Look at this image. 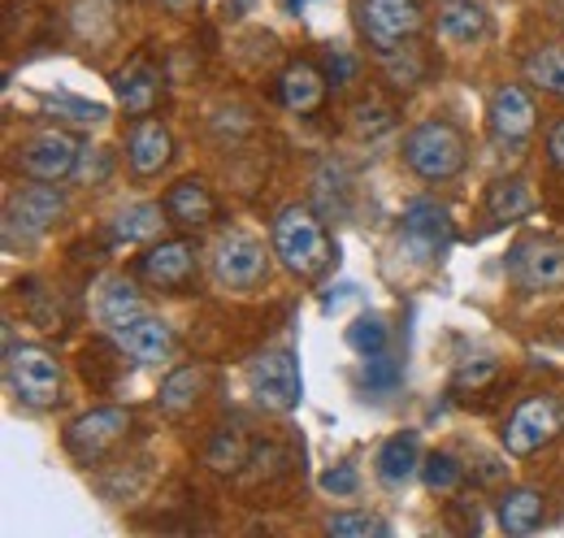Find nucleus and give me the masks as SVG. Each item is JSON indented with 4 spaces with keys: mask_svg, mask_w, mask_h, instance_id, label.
<instances>
[{
    "mask_svg": "<svg viewBox=\"0 0 564 538\" xmlns=\"http://www.w3.org/2000/svg\"><path fill=\"white\" fill-rule=\"evenodd\" d=\"M270 239H274V257L282 261L286 273L304 278V282H317L326 278L335 266V244L326 235V222L308 208V204H286L274 213V226H270Z\"/></svg>",
    "mask_w": 564,
    "mask_h": 538,
    "instance_id": "nucleus-1",
    "label": "nucleus"
},
{
    "mask_svg": "<svg viewBox=\"0 0 564 538\" xmlns=\"http://www.w3.org/2000/svg\"><path fill=\"white\" fill-rule=\"evenodd\" d=\"M404 161L425 183H447V179H456L465 170L469 143L452 122L425 118V122H417L413 131L404 134Z\"/></svg>",
    "mask_w": 564,
    "mask_h": 538,
    "instance_id": "nucleus-2",
    "label": "nucleus"
},
{
    "mask_svg": "<svg viewBox=\"0 0 564 538\" xmlns=\"http://www.w3.org/2000/svg\"><path fill=\"white\" fill-rule=\"evenodd\" d=\"M4 378L18 404L26 408H53L62 400V361L44 343H9Z\"/></svg>",
    "mask_w": 564,
    "mask_h": 538,
    "instance_id": "nucleus-3",
    "label": "nucleus"
},
{
    "mask_svg": "<svg viewBox=\"0 0 564 538\" xmlns=\"http://www.w3.org/2000/svg\"><path fill=\"white\" fill-rule=\"evenodd\" d=\"M131 408H113V404H105V408H87V412H78L70 426H66V452H70L78 465H100L127 434H131Z\"/></svg>",
    "mask_w": 564,
    "mask_h": 538,
    "instance_id": "nucleus-4",
    "label": "nucleus"
},
{
    "mask_svg": "<svg viewBox=\"0 0 564 538\" xmlns=\"http://www.w3.org/2000/svg\"><path fill=\"white\" fill-rule=\"evenodd\" d=\"M248 391L257 408L265 412H291L300 408L304 378H300V356L291 347H270L248 365Z\"/></svg>",
    "mask_w": 564,
    "mask_h": 538,
    "instance_id": "nucleus-5",
    "label": "nucleus"
},
{
    "mask_svg": "<svg viewBox=\"0 0 564 538\" xmlns=\"http://www.w3.org/2000/svg\"><path fill=\"white\" fill-rule=\"evenodd\" d=\"M213 278L226 287V291H257L265 278H270V257H265V244L252 239L248 230L230 226L217 235L213 244Z\"/></svg>",
    "mask_w": 564,
    "mask_h": 538,
    "instance_id": "nucleus-6",
    "label": "nucleus"
},
{
    "mask_svg": "<svg viewBox=\"0 0 564 538\" xmlns=\"http://www.w3.org/2000/svg\"><path fill=\"white\" fill-rule=\"evenodd\" d=\"M83 143L66 131H35L13 148V165L35 183H62L78 170Z\"/></svg>",
    "mask_w": 564,
    "mask_h": 538,
    "instance_id": "nucleus-7",
    "label": "nucleus"
},
{
    "mask_svg": "<svg viewBox=\"0 0 564 538\" xmlns=\"http://www.w3.org/2000/svg\"><path fill=\"white\" fill-rule=\"evenodd\" d=\"M564 430V412L552 396H530L512 408L508 426H503V452L508 456H534L543 452L556 434Z\"/></svg>",
    "mask_w": 564,
    "mask_h": 538,
    "instance_id": "nucleus-8",
    "label": "nucleus"
},
{
    "mask_svg": "<svg viewBox=\"0 0 564 538\" xmlns=\"http://www.w3.org/2000/svg\"><path fill=\"white\" fill-rule=\"evenodd\" d=\"M422 26V0H360V31L378 53H395Z\"/></svg>",
    "mask_w": 564,
    "mask_h": 538,
    "instance_id": "nucleus-9",
    "label": "nucleus"
},
{
    "mask_svg": "<svg viewBox=\"0 0 564 538\" xmlns=\"http://www.w3.org/2000/svg\"><path fill=\"white\" fill-rule=\"evenodd\" d=\"M62 208H66V196L57 192V183H35L31 179V187L13 192L4 204V239H13L18 230H22V239L48 235V226H57Z\"/></svg>",
    "mask_w": 564,
    "mask_h": 538,
    "instance_id": "nucleus-10",
    "label": "nucleus"
},
{
    "mask_svg": "<svg viewBox=\"0 0 564 538\" xmlns=\"http://www.w3.org/2000/svg\"><path fill=\"white\" fill-rule=\"evenodd\" d=\"M200 252L192 239H161L135 261V273L152 291H187V282L196 278Z\"/></svg>",
    "mask_w": 564,
    "mask_h": 538,
    "instance_id": "nucleus-11",
    "label": "nucleus"
},
{
    "mask_svg": "<svg viewBox=\"0 0 564 538\" xmlns=\"http://www.w3.org/2000/svg\"><path fill=\"white\" fill-rule=\"evenodd\" d=\"M400 244L409 252V261L430 266L443 257V248L452 244V217L447 208H438L434 201H417L404 208V230H400Z\"/></svg>",
    "mask_w": 564,
    "mask_h": 538,
    "instance_id": "nucleus-12",
    "label": "nucleus"
},
{
    "mask_svg": "<svg viewBox=\"0 0 564 538\" xmlns=\"http://www.w3.org/2000/svg\"><path fill=\"white\" fill-rule=\"evenodd\" d=\"M508 278L521 291H552L564 282V248L547 239H521L508 252Z\"/></svg>",
    "mask_w": 564,
    "mask_h": 538,
    "instance_id": "nucleus-13",
    "label": "nucleus"
},
{
    "mask_svg": "<svg viewBox=\"0 0 564 538\" xmlns=\"http://www.w3.org/2000/svg\"><path fill=\"white\" fill-rule=\"evenodd\" d=\"M170 157H174V139L165 131V122L152 118V114L140 118L131 127V139H127V165H131V174L135 179H156L170 165Z\"/></svg>",
    "mask_w": 564,
    "mask_h": 538,
    "instance_id": "nucleus-14",
    "label": "nucleus"
},
{
    "mask_svg": "<svg viewBox=\"0 0 564 538\" xmlns=\"http://www.w3.org/2000/svg\"><path fill=\"white\" fill-rule=\"evenodd\" d=\"M113 338L127 352V361H135V365H165L174 356V331H170V322L148 318V313L135 318V322H127L122 331H113Z\"/></svg>",
    "mask_w": 564,
    "mask_h": 538,
    "instance_id": "nucleus-15",
    "label": "nucleus"
},
{
    "mask_svg": "<svg viewBox=\"0 0 564 538\" xmlns=\"http://www.w3.org/2000/svg\"><path fill=\"white\" fill-rule=\"evenodd\" d=\"M487 122H491L495 139H503V143H517V139H525V134H534V127H539V114H534V100H530L521 87L503 83V87H499V92L491 96Z\"/></svg>",
    "mask_w": 564,
    "mask_h": 538,
    "instance_id": "nucleus-16",
    "label": "nucleus"
},
{
    "mask_svg": "<svg viewBox=\"0 0 564 538\" xmlns=\"http://www.w3.org/2000/svg\"><path fill=\"white\" fill-rule=\"evenodd\" d=\"M161 208H165V217H170L174 226L200 230V226H209L213 217H217V196L209 192L205 179H178V183H170Z\"/></svg>",
    "mask_w": 564,
    "mask_h": 538,
    "instance_id": "nucleus-17",
    "label": "nucleus"
},
{
    "mask_svg": "<svg viewBox=\"0 0 564 538\" xmlns=\"http://www.w3.org/2000/svg\"><path fill=\"white\" fill-rule=\"evenodd\" d=\"M543 517H547V495L534 491V486H512L495 504V521H499V530L508 538L534 535L543 526Z\"/></svg>",
    "mask_w": 564,
    "mask_h": 538,
    "instance_id": "nucleus-18",
    "label": "nucleus"
},
{
    "mask_svg": "<svg viewBox=\"0 0 564 538\" xmlns=\"http://www.w3.org/2000/svg\"><path fill=\"white\" fill-rule=\"evenodd\" d=\"M205 391H209V369L205 365H178V369H170L161 378L156 408L165 417H183V412H192L196 404L205 400Z\"/></svg>",
    "mask_w": 564,
    "mask_h": 538,
    "instance_id": "nucleus-19",
    "label": "nucleus"
},
{
    "mask_svg": "<svg viewBox=\"0 0 564 538\" xmlns=\"http://www.w3.org/2000/svg\"><path fill=\"white\" fill-rule=\"evenodd\" d=\"M326 74L313 66V62H291L279 78V100L291 114H317L322 100H326Z\"/></svg>",
    "mask_w": 564,
    "mask_h": 538,
    "instance_id": "nucleus-20",
    "label": "nucleus"
},
{
    "mask_svg": "<svg viewBox=\"0 0 564 538\" xmlns=\"http://www.w3.org/2000/svg\"><path fill=\"white\" fill-rule=\"evenodd\" d=\"M143 318V300L140 291H135V282L131 278H105L100 287H96V322L105 326V331H122L127 322H135Z\"/></svg>",
    "mask_w": 564,
    "mask_h": 538,
    "instance_id": "nucleus-21",
    "label": "nucleus"
},
{
    "mask_svg": "<svg viewBox=\"0 0 564 538\" xmlns=\"http://www.w3.org/2000/svg\"><path fill=\"white\" fill-rule=\"evenodd\" d=\"M113 92H118V105L131 114V118H148L161 100V74L148 66V62H131L113 78Z\"/></svg>",
    "mask_w": 564,
    "mask_h": 538,
    "instance_id": "nucleus-22",
    "label": "nucleus"
},
{
    "mask_svg": "<svg viewBox=\"0 0 564 538\" xmlns=\"http://www.w3.org/2000/svg\"><path fill=\"white\" fill-rule=\"evenodd\" d=\"M373 470H378V477H382L387 486H404L413 473L422 470V448H417V434H413V430L391 434V439L378 448Z\"/></svg>",
    "mask_w": 564,
    "mask_h": 538,
    "instance_id": "nucleus-23",
    "label": "nucleus"
},
{
    "mask_svg": "<svg viewBox=\"0 0 564 538\" xmlns=\"http://www.w3.org/2000/svg\"><path fill=\"white\" fill-rule=\"evenodd\" d=\"M248 456H252V439H248V430L243 426H217L209 434V448H205V465L213 473H239L248 465Z\"/></svg>",
    "mask_w": 564,
    "mask_h": 538,
    "instance_id": "nucleus-24",
    "label": "nucleus"
},
{
    "mask_svg": "<svg viewBox=\"0 0 564 538\" xmlns=\"http://www.w3.org/2000/svg\"><path fill=\"white\" fill-rule=\"evenodd\" d=\"M487 213H491V222H499V226H512V222L530 217L534 213L530 183L525 179H495L491 187H487Z\"/></svg>",
    "mask_w": 564,
    "mask_h": 538,
    "instance_id": "nucleus-25",
    "label": "nucleus"
},
{
    "mask_svg": "<svg viewBox=\"0 0 564 538\" xmlns=\"http://www.w3.org/2000/svg\"><path fill=\"white\" fill-rule=\"evenodd\" d=\"M438 35L447 40V44H478L482 35H487V13L474 4V0H456V4H447L443 13H438Z\"/></svg>",
    "mask_w": 564,
    "mask_h": 538,
    "instance_id": "nucleus-26",
    "label": "nucleus"
},
{
    "mask_svg": "<svg viewBox=\"0 0 564 538\" xmlns=\"http://www.w3.org/2000/svg\"><path fill=\"white\" fill-rule=\"evenodd\" d=\"M161 217H165V208H156V204H127L118 217H113V239L118 244H143V239H152L156 230H161Z\"/></svg>",
    "mask_w": 564,
    "mask_h": 538,
    "instance_id": "nucleus-27",
    "label": "nucleus"
},
{
    "mask_svg": "<svg viewBox=\"0 0 564 538\" xmlns=\"http://www.w3.org/2000/svg\"><path fill=\"white\" fill-rule=\"evenodd\" d=\"M525 78L564 100V44H547L525 57Z\"/></svg>",
    "mask_w": 564,
    "mask_h": 538,
    "instance_id": "nucleus-28",
    "label": "nucleus"
},
{
    "mask_svg": "<svg viewBox=\"0 0 564 538\" xmlns=\"http://www.w3.org/2000/svg\"><path fill=\"white\" fill-rule=\"evenodd\" d=\"M326 535L330 538H391V526L373 513H335L326 517Z\"/></svg>",
    "mask_w": 564,
    "mask_h": 538,
    "instance_id": "nucleus-29",
    "label": "nucleus"
},
{
    "mask_svg": "<svg viewBox=\"0 0 564 538\" xmlns=\"http://www.w3.org/2000/svg\"><path fill=\"white\" fill-rule=\"evenodd\" d=\"M422 482L434 495H452V491L465 482V465H460L452 452H430L422 461Z\"/></svg>",
    "mask_w": 564,
    "mask_h": 538,
    "instance_id": "nucleus-30",
    "label": "nucleus"
},
{
    "mask_svg": "<svg viewBox=\"0 0 564 538\" xmlns=\"http://www.w3.org/2000/svg\"><path fill=\"white\" fill-rule=\"evenodd\" d=\"M348 118H352V131L360 134V139H378V134H387L395 127V109H387V105H378V100L356 105Z\"/></svg>",
    "mask_w": 564,
    "mask_h": 538,
    "instance_id": "nucleus-31",
    "label": "nucleus"
},
{
    "mask_svg": "<svg viewBox=\"0 0 564 538\" xmlns=\"http://www.w3.org/2000/svg\"><path fill=\"white\" fill-rule=\"evenodd\" d=\"M348 347L360 356H378L387 352V322L382 318H356L348 326Z\"/></svg>",
    "mask_w": 564,
    "mask_h": 538,
    "instance_id": "nucleus-32",
    "label": "nucleus"
},
{
    "mask_svg": "<svg viewBox=\"0 0 564 538\" xmlns=\"http://www.w3.org/2000/svg\"><path fill=\"white\" fill-rule=\"evenodd\" d=\"M395 383H400V365H395L387 352L365 356V387H369V391H391Z\"/></svg>",
    "mask_w": 564,
    "mask_h": 538,
    "instance_id": "nucleus-33",
    "label": "nucleus"
},
{
    "mask_svg": "<svg viewBox=\"0 0 564 538\" xmlns=\"http://www.w3.org/2000/svg\"><path fill=\"white\" fill-rule=\"evenodd\" d=\"M44 105L74 118V122H105V114H109L105 105H87V100H74V96H44Z\"/></svg>",
    "mask_w": 564,
    "mask_h": 538,
    "instance_id": "nucleus-34",
    "label": "nucleus"
},
{
    "mask_svg": "<svg viewBox=\"0 0 564 538\" xmlns=\"http://www.w3.org/2000/svg\"><path fill=\"white\" fill-rule=\"evenodd\" d=\"M109 165H113V161H109V152H105V148H91V143H87V148H83V157H78V170H74V174H78L83 183H105Z\"/></svg>",
    "mask_w": 564,
    "mask_h": 538,
    "instance_id": "nucleus-35",
    "label": "nucleus"
},
{
    "mask_svg": "<svg viewBox=\"0 0 564 538\" xmlns=\"http://www.w3.org/2000/svg\"><path fill=\"white\" fill-rule=\"evenodd\" d=\"M322 491H326V495L348 499V495H356V491H360V477H356L352 465H335V470L322 473Z\"/></svg>",
    "mask_w": 564,
    "mask_h": 538,
    "instance_id": "nucleus-36",
    "label": "nucleus"
},
{
    "mask_svg": "<svg viewBox=\"0 0 564 538\" xmlns=\"http://www.w3.org/2000/svg\"><path fill=\"white\" fill-rule=\"evenodd\" d=\"M487 378H495V361H469V365L456 374L460 387H478V383H487Z\"/></svg>",
    "mask_w": 564,
    "mask_h": 538,
    "instance_id": "nucleus-37",
    "label": "nucleus"
},
{
    "mask_svg": "<svg viewBox=\"0 0 564 538\" xmlns=\"http://www.w3.org/2000/svg\"><path fill=\"white\" fill-rule=\"evenodd\" d=\"M547 161H552V170L564 174V118L547 131Z\"/></svg>",
    "mask_w": 564,
    "mask_h": 538,
    "instance_id": "nucleus-38",
    "label": "nucleus"
},
{
    "mask_svg": "<svg viewBox=\"0 0 564 538\" xmlns=\"http://www.w3.org/2000/svg\"><path fill=\"white\" fill-rule=\"evenodd\" d=\"M348 74H352V62H348V57H339V62L330 57V78H335V83H344Z\"/></svg>",
    "mask_w": 564,
    "mask_h": 538,
    "instance_id": "nucleus-39",
    "label": "nucleus"
},
{
    "mask_svg": "<svg viewBox=\"0 0 564 538\" xmlns=\"http://www.w3.org/2000/svg\"><path fill=\"white\" fill-rule=\"evenodd\" d=\"M170 13H187V9H196V0H161Z\"/></svg>",
    "mask_w": 564,
    "mask_h": 538,
    "instance_id": "nucleus-40",
    "label": "nucleus"
}]
</instances>
